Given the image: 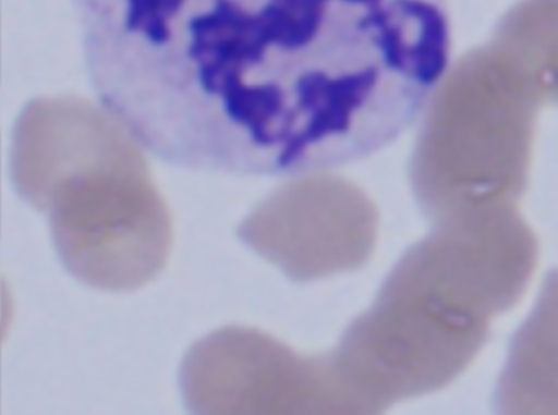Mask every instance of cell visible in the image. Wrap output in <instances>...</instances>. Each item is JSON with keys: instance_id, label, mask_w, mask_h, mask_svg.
Here are the masks:
<instances>
[{"instance_id": "1", "label": "cell", "mask_w": 558, "mask_h": 415, "mask_svg": "<svg viewBox=\"0 0 558 415\" xmlns=\"http://www.w3.org/2000/svg\"><path fill=\"white\" fill-rule=\"evenodd\" d=\"M33 205L49 211L52 239L66 269L93 288H141L167 260L169 218L137 172L65 159Z\"/></svg>"}]
</instances>
